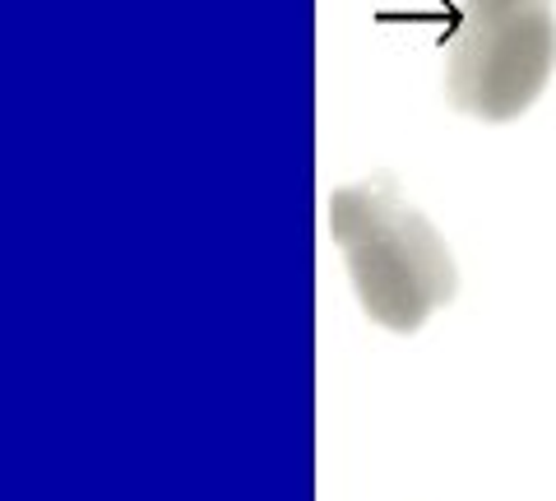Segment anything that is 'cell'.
I'll use <instances>...</instances> for the list:
<instances>
[{"label": "cell", "instance_id": "cell-1", "mask_svg": "<svg viewBox=\"0 0 556 501\" xmlns=\"http://www.w3.org/2000/svg\"><path fill=\"white\" fill-rule=\"evenodd\" d=\"M329 237L343 251L362 311L386 330L408 335L455 298V255L390 177L334 191Z\"/></svg>", "mask_w": 556, "mask_h": 501}, {"label": "cell", "instance_id": "cell-2", "mask_svg": "<svg viewBox=\"0 0 556 501\" xmlns=\"http://www.w3.org/2000/svg\"><path fill=\"white\" fill-rule=\"evenodd\" d=\"M445 47L450 102L478 121H515L547 89L556 65L552 0H459Z\"/></svg>", "mask_w": 556, "mask_h": 501}]
</instances>
